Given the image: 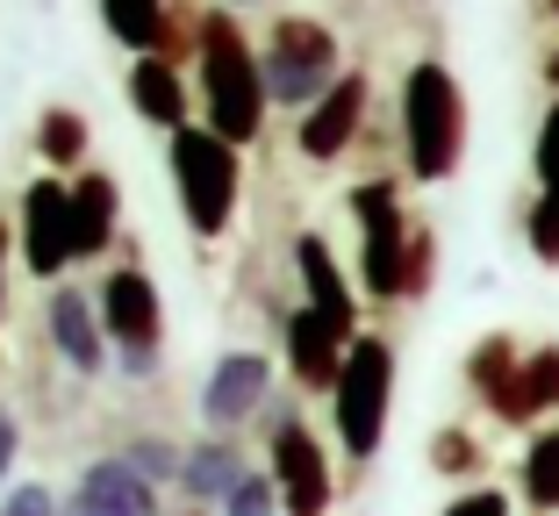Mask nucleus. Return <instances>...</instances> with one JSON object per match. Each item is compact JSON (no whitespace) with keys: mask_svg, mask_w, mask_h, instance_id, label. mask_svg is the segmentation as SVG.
Returning a JSON list of instances; mask_svg holds the SVG:
<instances>
[{"mask_svg":"<svg viewBox=\"0 0 559 516\" xmlns=\"http://www.w3.org/2000/svg\"><path fill=\"white\" fill-rule=\"evenodd\" d=\"M259 65H265V94H273V108H287V116L301 122L330 86L345 80V50H337V29H330V22L280 15L273 36L259 44Z\"/></svg>","mask_w":559,"mask_h":516,"instance_id":"6","label":"nucleus"},{"mask_svg":"<svg viewBox=\"0 0 559 516\" xmlns=\"http://www.w3.org/2000/svg\"><path fill=\"white\" fill-rule=\"evenodd\" d=\"M187 516H201V509H187Z\"/></svg>","mask_w":559,"mask_h":516,"instance_id":"36","label":"nucleus"},{"mask_svg":"<svg viewBox=\"0 0 559 516\" xmlns=\"http://www.w3.org/2000/svg\"><path fill=\"white\" fill-rule=\"evenodd\" d=\"M165 166H173V194H180V216L201 244L230 230L237 194H245V172H237V144L209 130V122H187V130L165 136Z\"/></svg>","mask_w":559,"mask_h":516,"instance_id":"4","label":"nucleus"},{"mask_svg":"<svg viewBox=\"0 0 559 516\" xmlns=\"http://www.w3.org/2000/svg\"><path fill=\"white\" fill-rule=\"evenodd\" d=\"M352 223H359V287L373 301H409L430 287V230L409 223L402 180H359L352 187Z\"/></svg>","mask_w":559,"mask_h":516,"instance_id":"2","label":"nucleus"},{"mask_svg":"<svg viewBox=\"0 0 559 516\" xmlns=\"http://www.w3.org/2000/svg\"><path fill=\"white\" fill-rule=\"evenodd\" d=\"M430 467H438V473H474L480 467L474 431H460V423H452V431H438V437H430Z\"/></svg>","mask_w":559,"mask_h":516,"instance_id":"26","label":"nucleus"},{"mask_svg":"<svg viewBox=\"0 0 559 516\" xmlns=\"http://www.w3.org/2000/svg\"><path fill=\"white\" fill-rule=\"evenodd\" d=\"M295 273H301V309H316L323 323H337L345 337H359V295H352L337 251H330L316 230L295 237Z\"/></svg>","mask_w":559,"mask_h":516,"instance_id":"14","label":"nucleus"},{"mask_svg":"<svg viewBox=\"0 0 559 516\" xmlns=\"http://www.w3.org/2000/svg\"><path fill=\"white\" fill-rule=\"evenodd\" d=\"M516 488H524V502H531V509L559 516V423H545V431L531 437L524 467H516Z\"/></svg>","mask_w":559,"mask_h":516,"instance_id":"21","label":"nucleus"},{"mask_svg":"<svg viewBox=\"0 0 559 516\" xmlns=\"http://www.w3.org/2000/svg\"><path fill=\"white\" fill-rule=\"evenodd\" d=\"M265 473H273L280 509H287V516H330V502H337V481H330L323 445H316V431L287 409V401L265 409Z\"/></svg>","mask_w":559,"mask_h":516,"instance_id":"8","label":"nucleus"},{"mask_svg":"<svg viewBox=\"0 0 559 516\" xmlns=\"http://www.w3.org/2000/svg\"><path fill=\"white\" fill-rule=\"evenodd\" d=\"M402 158L416 187H444L466 158V94L444 58H416L402 72Z\"/></svg>","mask_w":559,"mask_h":516,"instance_id":"3","label":"nucleus"},{"mask_svg":"<svg viewBox=\"0 0 559 516\" xmlns=\"http://www.w3.org/2000/svg\"><path fill=\"white\" fill-rule=\"evenodd\" d=\"M15 244H22V266H29V280H66V266H80V259H72V180L44 172V180L22 187Z\"/></svg>","mask_w":559,"mask_h":516,"instance_id":"9","label":"nucleus"},{"mask_svg":"<svg viewBox=\"0 0 559 516\" xmlns=\"http://www.w3.org/2000/svg\"><path fill=\"white\" fill-rule=\"evenodd\" d=\"M94 301H100V331H108V345H116L122 381H158L165 373V301H158V280H151L144 266H116L94 287Z\"/></svg>","mask_w":559,"mask_h":516,"instance_id":"7","label":"nucleus"},{"mask_svg":"<svg viewBox=\"0 0 559 516\" xmlns=\"http://www.w3.org/2000/svg\"><path fill=\"white\" fill-rule=\"evenodd\" d=\"M444 516H510V495L502 488H466L460 502H444Z\"/></svg>","mask_w":559,"mask_h":516,"instance_id":"31","label":"nucleus"},{"mask_svg":"<svg viewBox=\"0 0 559 516\" xmlns=\"http://www.w3.org/2000/svg\"><path fill=\"white\" fill-rule=\"evenodd\" d=\"M531 172H538V187H559V100L545 108V122H538V144H531Z\"/></svg>","mask_w":559,"mask_h":516,"instance_id":"29","label":"nucleus"},{"mask_svg":"<svg viewBox=\"0 0 559 516\" xmlns=\"http://www.w3.org/2000/svg\"><path fill=\"white\" fill-rule=\"evenodd\" d=\"M44 331H50V351L66 359L80 381H94L108 367V331H100V301L86 287H50L44 295Z\"/></svg>","mask_w":559,"mask_h":516,"instance_id":"11","label":"nucleus"},{"mask_svg":"<svg viewBox=\"0 0 559 516\" xmlns=\"http://www.w3.org/2000/svg\"><path fill=\"white\" fill-rule=\"evenodd\" d=\"M265 409H273V359L251 351V345L223 351L209 367V381H201V423H209V437H237Z\"/></svg>","mask_w":559,"mask_h":516,"instance_id":"10","label":"nucleus"},{"mask_svg":"<svg viewBox=\"0 0 559 516\" xmlns=\"http://www.w3.org/2000/svg\"><path fill=\"white\" fill-rule=\"evenodd\" d=\"M516 367H524L516 337H480V345H474V359H466V381H474V395L495 409V401H502V387L516 381Z\"/></svg>","mask_w":559,"mask_h":516,"instance_id":"23","label":"nucleus"},{"mask_svg":"<svg viewBox=\"0 0 559 516\" xmlns=\"http://www.w3.org/2000/svg\"><path fill=\"white\" fill-rule=\"evenodd\" d=\"M0 516H66V502L50 495L44 481H15L8 495H0Z\"/></svg>","mask_w":559,"mask_h":516,"instance_id":"28","label":"nucleus"},{"mask_svg":"<svg viewBox=\"0 0 559 516\" xmlns=\"http://www.w3.org/2000/svg\"><path fill=\"white\" fill-rule=\"evenodd\" d=\"M545 409H559V345L524 351L516 381L502 387V401H495V417H502V423H531V417H545Z\"/></svg>","mask_w":559,"mask_h":516,"instance_id":"19","label":"nucleus"},{"mask_svg":"<svg viewBox=\"0 0 559 516\" xmlns=\"http://www.w3.org/2000/svg\"><path fill=\"white\" fill-rule=\"evenodd\" d=\"M545 80H552V94H559V50H552V58H545Z\"/></svg>","mask_w":559,"mask_h":516,"instance_id":"33","label":"nucleus"},{"mask_svg":"<svg viewBox=\"0 0 559 516\" xmlns=\"http://www.w3.org/2000/svg\"><path fill=\"white\" fill-rule=\"evenodd\" d=\"M280 345H287V373H295L309 395H330V387H337V373H345L352 337L337 331V323H323L316 309H295V316L280 323Z\"/></svg>","mask_w":559,"mask_h":516,"instance_id":"13","label":"nucleus"},{"mask_svg":"<svg viewBox=\"0 0 559 516\" xmlns=\"http://www.w3.org/2000/svg\"><path fill=\"white\" fill-rule=\"evenodd\" d=\"M130 108L151 130H187V80L173 58H130Z\"/></svg>","mask_w":559,"mask_h":516,"instance_id":"18","label":"nucleus"},{"mask_svg":"<svg viewBox=\"0 0 559 516\" xmlns=\"http://www.w3.org/2000/svg\"><path fill=\"white\" fill-rule=\"evenodd\" d=\"M545 8H552V15H559V0H545Z\"/></svg>","mask_w":559,"mask_h":516,"instance_id":"35","label":"nucleus"},{"mask_svg":"<svg viewBox=\"0 0 559 516\" xmlns=\"http://www.w3.org/2000/svg\"><path fill=\"white\" fill-rule=\"evenodd\" d=\"M36 158H44L50 172H72L86 158V116L80 108H44V122H36Z\"/></svg>","mask_w":559,"mask_h":516,"instance_id":"22","label":"nucleus"},{"mask_svg":"<svg viewBox=\"0 0 559 516\" xmlns=\"http://www.w3.org/2000/svg\"><path fill=\"white\" fill-rule=\"evenodd\" d=\"M8 251H15V230H8V216H0V301H8Z\"/></svg>","mask_w":559,"mask_h":516,"instance_id":"32","label":"nucleus"},{"mask_svg":"<svg viewBox=\"0 0 559 516\" xmlns=\"http://www.w3.org/2000/svg\"><path fill=\"white\" fill-rule=\"evenodd\" d=\"M524 237H531L538 266H559V187H538V201H531V216H524Z\"/></svg>","mask_w":559,"mask_h":516,"instance_id":"25","label":"nucleus"},{"mask_svg":"<svg viewBox=\"0 0 559 516\" xmlns=\"http://www.w3.org/2000/svg\"><path fill=\"white\" fill-rule=\"evenodd\" d=\"M388 409H395V345L380 331H359L345 351V373L330 387V423H337V445H345L352 467H366L380 452Z\"/></svg>","mask_w":559,"mask_h":516,"instance_id":"5","label":"nucleus"},{"mask_svg":"<svg viewBox=\"0 0 559 516\" xmlns=\"http://www.w3.org/2000/svg\"><path fill=\"white\" fill-rule=\"evenodd\" d=\"M223 516H287V509H280L273 473H245V481H237V495L223 502Z\"/></svg>","mask_w":559,"mask_h":516,"instance_id":"27","label":"nucleus"},{"mask_svg":"<svg viewBox=\"0 0 559 516\" xmlns=\"http://www.w3.org/2000/svg\"><path fill=\"white\" fill-rule=\"evenodd\" d=\"M223 8H230V15H245V8H259V0H223Z\"/></svg>","mask_w":559,"mask_h":516,"instance_id":"34","label":"nucleus"},{"mask_svg":"<svg viewBox=\"0 0 559 516\" xmlns=\"http://www.w3.org/2000/svg\"><path fill=\"white\" fill-rule=\"evenodd\" d=\"M122 467L136 473V481H151V488H180V467H187V445H173V437H151V431H136L130 445L116 452Z\"/></svg>","mask_w":559,"mask_h":516,"instance_id":"24","label":"nucleus"},{"mask_svg":"<svg viewBox=\"0 0 559 516\" xmlns=\"http://www.w3.org/2000/svg\"><path fill=\"white\" fill-rule=\"evenodd\" d=\"M100 29L116 36L130 58H165V44H173L165 0H100Z\"/></svg>","mask_w":559,"mask_h":516,"instance_id":"20","label":"nucleus"},{"mask_svg":"<svg viewBox=\"0 0 559 516\" xmlns=\"http://www.w3.org/2000/svg\"><path fill=\"white\" fill-rule=\"evenodd\" d=\"M245 473L251 467H245V445H237V437H201V445H187V467H180L187 509H223Z\"/></svg>","mask_w":559,"mask_h":516,"instance_id":"16","label":"nucleus"},{"mask_svg":"<svg viewBox=\"0 0 559 516\" xmlns=\"http://www.w3.org/2000/svg\"><path fill=\"white\" fill-rule=\"evenodd\" d=\"M194 65H201V122H209L223 144H259L265 136V65H259V44L245 36V22L230 8H209L194 15Z\"/></svg>","mask_w":559,"mask_h":516,"instance_id":"1","label":"nucleus"},{"mask_svg":"<svg viewBox=\"0 0 559 516\" xmlns=\"http://www.w3.org/2000/svg\"><path fill=\"white\" fill-rule=\"evenodd\" d=\"M15 459H22V417L0 401V495L15 488Z\"/></svg>","mask_w":559,"mask_h":516,"instance_id":"30","label":"nucleus"},{"mask_svg":"<svg viewBox=\"0 0 559 516\" xmlns=\"http://www.w3.org/2000/svg\"><path fill=\"white\" fill-rule=\"evenodd\" d=\"M66 516H158V488L136 481L122 459H86L66 495Z\"/></svg>","mask_w":559,"mask_h":516,"instance_id":"15","label":"nucleus"},{"mask_svg":"<svg viewBox=\"0 0 559 516\" xmlns=\"http://www.w3.org/2000/svg\"><path fill=\"white\" fill-rule=\"evenodd\" d=\"M366 100H373L366 72H345V80H337V86H330V94L309 108V116L295 122V151H301V158H316V166L345 158V151H352V136L366 130Z\"/></svg>","mask_w":559,"mask_h":516,"instance_id":"12","label":"nucleus"},{"mask_svg":"<svg viewBox=\"0 0 559 516\" xmlns=\"http://www.w3.org/2000/svg\"><path fill=\"white\" fill-rule=\"evenodd\" d=\"M116 216H122V187L108 172H80L72 180V259H100L116 244Z\"/></svg>","mask_w":559,"mask_h":516,"instance_id":"17","label":"nucleus"}]
</instances>
